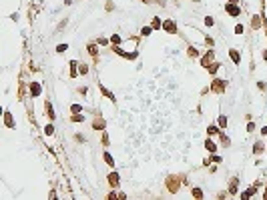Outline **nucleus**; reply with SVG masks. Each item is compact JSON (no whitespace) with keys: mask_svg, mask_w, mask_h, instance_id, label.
<instances>
[{"mask_svg":"<svg viewBox=\"0 0 267 200\" xmlns=\"http://www.w3.org/2000/svg\"><path fill=\"white\" fill-rule=\"evenodd\" d=\"M229 56H231V60H233L235 64H239V62H241V52H239V50H235V48H231V50H229Z\"/></svg>","mask_w":267,"mask_h":200,"instance_id":"0eeeda50","label":"nucleus"},{"mask_svg":"<svg viewBox=\"0 0 267 200\" xmlns=\"http://www.w3.org/2000/svg\"><path fill=\"white\" fill-rule=\"evenodd\" d=\"M44 134H46V136H52V134H54V126H52V124H46V126H44Z\"/></svg>","mask_w":267,"mask_h":200,"instance_id":"cd10ccee","label":"nucleus"},{"mask_svg":"<svg viewBox=\"0 0 267 200\" xmlns=\"http://www.w3.org/2000/svg\"><path fill=\"white\" fill-rule=\"evenodd\" d=\"M227 2H231V4H237L239 0H227Z\"/></svg>","mask_w":267,"mask_h":200,"instance_id":"a18cd8bd","label":"nucleus"},{"mask_svg":"<svg viewBox=\"0 0 267 200\" xmlns=\"http://www.w3.org/2000/svg\"><path fill=\"white\" fill-rule=\"evenodd\" d=\"M151 26H153L155 30H161V28H163V22H161V18H159V16H155V18H153Z\"/></svg>","mask_w":267,"mask_h":200,"instance_id":"f3484780","label":"nucleus"},{"mask_svg":"<svg viewBox=\"0 0 267 200\" xmlns=\"http://www.w3.org/2000/svg\"><path fill=\"white\" fill-rule=\"evenodd\" d=\"M101 142H102V146H109V144H111V142H109V134L105 132V130H102V138H101Z\"/></svg>","mask_w":267,"mask_h":200,"instance_id":"c756f323","label":"nucleus"},{"mask_svg":"<svg viewBox=\"0 0 267 200\" xmlns=\"http://www.w3.org/2000/svg\"><path fill=\"white\" fill-rule=\"evenodd\" d=\"M217 126H219L221 130H223L225 126H227V116H225V114H221V116L217 118Z\"/></svg>","mask_w":267,"mask_h":200,"instance_id":"dca6fc26","label":"nucleus"},{"mask_svg":"<svg viewBox=\"0 0 267 200\" xmlns=\"http://www.w3.org/2000/svg\"><path fill=\"white\" fill-rule=\"evenodd\" d=\"M213 24H215L213 16H205V26H213Z\"/></svg>","mask_w":267,"mask_h":200,"instance_id":"473e14b6","label":"nucleus"},{"mask_svg":"<svg viewBox=\"0 0 267 200\" xmlns=\"http://www.w3.org/2000/svg\"><path fill=\"white\" fill-rule=\"evenodd\" d=\"M105 126H107V124H105V120H102V118H98V120L92 122V128H94V130H105Z\"/></svg>","mask_w":267,"mask_h":200,"instance_id":"ddd939ff","label":"nucleus"},{"mask_svg":"<svg viewBox=\"0 0 267 200\" xmlns=\"http://www.w3.org/2000/svg\"><path fill=\"white\" fill-rule=\"evenodd\" d=\"M80 110H83V106H80V104H73V106H70V112H73V114H77V112H80Z\"/></svg>","mask_w":267,"mask_h":200,"instance_id":"f704fd0d","label":"nucleus"},{"mask_svg":"<svg viewBox=\"0 0 267 200\" xmlns=\"http://www.w3.org/2000/svg\"><path fill=\"white\" fill-rule=\"evenodd\" d=\"M219 130H221V128H219L217 124H211V126H207V134H209V136H213V134H219Z\"/></svg>","mask_w":267,"mask_h":200,"instance_id":"a211bd4d","label":"nucleus"},{"mask_svg":"<svg viewBox=\"0 0 267 200\" xmlns=\"http://www.w3.org/2000/svg\"><path fill=\"white\" fill-rule=\"evenodd\" d=\"M229 194H237V178L229 182Z\"/></svg>","mask_w":267,"mask_h":200,"instance_id":"6ab92c4d","label":"nucleus"},{"mask_svg":"<svg viewBox=\"0 0 267 200\" xmlns=\"http://www.w3.org/2000/svg\"><path fill=\"white\" fill-rule=\"evenodd\" d=\"M181 186V178L179 176H169L167 178V190L169 192H177Z\"/></svg>","mask_w":267,"mask_h":200,"instance_id":"f03ea898","label":"nucleus"},{"mask_svg":"<svg viewBox=\"0 0 267 200\" xmlns=\"http://www.w3.org/2000/svg\"><path fill=\"white\" fill-rule=\"evenodd\" d=\"M141 2H145V4H151V2H155V0H141Z\"/></svg>","mask_w":267,"mask_h":200,"instance_id":"c03bdc74","label":"nucleus"},{"mask_svg":"<svg viewBox=\"0 0 267 200\" xmlns=\"http://www.w3.org/2000/svg\"><path fill=\"white\" fill-rule=\"evenodd\" d=\"M78 74H83V76L88 74V66L84 64V62H78Z\"/></svg>","mask_w":267,"mask_h":200,"instance_id":"393cba45","label":"nucleus"},{"mask_svg":"<svg viewBox=\"0 0 267 200\" xmlns=\"http://www.w3.org/2000/svg\"><path fill=\"white\" fill-rule=\"evenodd\" d=\"M87 50H88V54H91L92 58H97V56H98V50L94 48V44H88V48H87Z\"/></svg>","mask_w":267,"mask_h":200,"instance_id":"a878e982","label":"nucleus"},{"mask_svg":"<svg viewBox=\"0 0 267 200\" xmlns=\"http://www.w3.org/2000/svg\"><path fill=\"white\" fill-rule=\"evenodd\" d=\"M191 194H193L195 198H203V192H201V188H193V190H191Z\"/></svg>","mask_w":267,"mask_h":200,"instance_id":"7c9ffc66","label":"nucleus"},{"mask_svg":"<svg viewBox=\"0 0 267 200\" xmlns=\"http://www.w3.org/2000/svg\"><path fill=\"white\" fill-rule=\"evenodd\" d=\"M205 148H207L209 152H215V150H217V144H215L211 138H207V140H205Z\"/></svg>","mask_w":267,"mask_h":200,"instance_id":"4468645a","label":"nucleus"},{"mask_svg":"<svg viewBox=\"0 0 267 200\" xmlns=\"http://www.w3.org/2000/svg\"><path fill=\"white\" fill-rule=\"evenodd\" d=\"M4 124H6V128H14V120H12L10 112H4Z\"/></svg>","mask_w":267,"mask_h":200,"instance_id":"9d476101","label":"nucleus"},{"mask_svg":"<svg viewBox=\"0 0 267 200\" xmlns=\"http://www.w3.org/2000/svg\"><path fill=\"white\" fill-rule=\"evenodd\" d=\"M153 30H155L153 26H143V28H141V36H149Z\"/></svg>","mask_w":267,"mask_h":200,"instance_id":"bb28decb","label":"nucleus"},{"mask_svg":"<svg viewBox=\"0 0 267 200\" xmlns=\"http://www.w3.org/2000/svg\"><path fill=\"white\" fill-rule=\"evenodd\" d=\"M187 56H189V58H197V56H199V50L193 48V46H189V48H187Z\"/></svg>","mask_w":267,"mask_h":200,"instance_id":"aec40b11","label":"nucleus"},{"mask_svg":"<svg viewBox=\"0 0 267 200\" xmlns=\"http://www.w3.org/2000/svg\"><path fill=\"white\" fill-rule=\"evenodd\" d=\"M111 44H121V36H119V34H112V36H111Z\"/></svg>","mask_w":267,"mask_h":200,"instance_id":"72a5a7b5","label":"nucleus"},{"mask_svg":"<svg viewBox=\"0 0 267 200\" xmlns=\"http://www.w3.org/2000/svg\"><path fill=\"white\" fill-rule=\"evenodd\" d=\"M233 32H235V34H243V32H245V28H243V24H237Z\"/></svg>","mask_w":267,"mask_h":200,"instance_id":"e433bc0d","label":"nucleus"},{"mask_svg":"<svg viewBox=\"0 0 267 200\" xmlns=\"http://www.w3.org/2000/svg\"><path fill=\"white\" fill-rule=\"evenodd\" d=\"M157 2H161V4H165V0H157Z\"/></svg>","mask_w":267,"mask_h":200,"instance_id":"de8ad7c7","label":"nucleus"},{"mask_svg":"<svg viewBox=\"0 0 267 200\" xmlns=\"http://www.w3.org/2000/svg\"><path fill=\"white\" fill-rule=\"evenodd\" d=\"M225 88H227V80H223V78H213V82H211V92H213V94H223Z\"/></svg>","mask_w":267,"mask_h":200,"instance_id":"f257e3e1","label":"nucleus"},{"mask_svg":"<svg viewBox=\"0 0 267 200\" xmlns=\"http://www.w3.org/2000/svg\"><path fill=\"white\" fill-rule=\"evenodd\" d=\"M44 110H46V114H48V118L50 120H54V110H52V104H50V102H44Z\"/></svg>","mask_w":267,"mask_h":200,"instance_id":"9b49d317","label":"nucleus"},{"mask_svg":"<svg viewBox=\"0 0 267 200\" xmlns=\"http://www.w3.org/2000/svg\"><path fill=\"white\" fill-rule=\"evenodd\" d=\"M74 140H77V142H80V144H83V142H84V140H87V138H84V134H78V132H77V134H74Z\"/></svg>","mask_w":267,"mask_h":200,"instance_id":"c9c22d12","label":"nucleus"},{"mask_svg":"<svg viewBox=\"0 0 267 200\" xmlns=\"http://www.w3.org/2000/svg\"><path fill=\"white\" fill-rule=\"evenodd\" d=\"M263 198H267V192H265V194H263Z\"/></svg>","mask_w":267,"mask_h":200,"instance_id":"09e8293b","label":"nucleus"},{"mask_svg":"<svg viewBox=\"0 0 267 200\" xmlns=\"http://www.w3.org/2000/svg\"><path fill=\"white\" fill-rule=\"evenodd\" d=\"M225 12H227L229 16H239V14H241V6L227 2V4H225Z\"/></svg>","mask_w":267,"mask_h":200,"instance_id":"7ed1b4c3","label":"nucleus"},{"mask_svg":"<svg viewBox=\"0 0 267 200\" xmlns=\"http://www.w3.org/2000/svg\"><path fill=\"white\" fill-rule=\"evenodd\" d=\"M213 56H215V52H213V50H209V52L205 54L203 58H201V66H203V68H209L211 64H213Z\"/></svg>","mask_w":267,"mask_h":200,"instance_id":"39448f33","label":"nucleus"},{"mask_svg":"<svg viewBox=\"0 0 267 200\" xmlns=\"http://www.w3.org/2000/svg\"><path fill=\"white\" fill-rule=\"evenodd\" d=\"M253 130H255V124L249 122V124H247V132H253Z\"/></svg>","mask_w":267,"mask_h":200,"instance_id":"79ce46f5","label":"nucleus"},{"mask_svg":"<svg viewBox=\"0 0 267 200\" xmlns=\"http://www.w3.org/2000/svg\"><path fill=\"white\" fill-rule=\"evenodd\" d=\"M98 88H101V92H102V94H105V96H107L109 100H112V102H115V96L111 94V90H107V88H105V86H102V84H98Z\"/></svg>","mask_w":267,"mask_h":200,"instance_id":"b1692460","label":"nucleus"},{"mask_svg":"<svg viewBox=\"0 0 267 200\" xmlns=\"http://www.w3.org/2000/svg\"><path fill=\"white\" fill-rule=\"evenodd\" d=\"M102 158H105V162H107L109 166H112V164H115V160H112V156L109 152H105V156H102Z\"/></svg>","mask_w":267,"mask_h":200,"instance_id":"c85d7f7f","label":"nucleus"},{"mask_svg":"<svg viewBox=\"0 0 267 200\" xmlns=\"http://www.w3.org/2000/svg\"><path fill=\"white\" fill-rule=\"evenodd\" d=\"M263 150H265V146H263V142H255V144H253V152H255V154H261Z\"/></svg>","mask_w":267,"mask_h":200,"instance_id":"5701e85b","label":"nucleus"},{"mask_svg":"<svg viewBox=\"0 0 267 200\" xmlns=\"http://www.w3.org/2000/svg\"><path fill=\"white\" fill-rule=\"evenodd\" d=\"M109 184H111L112 188H117V186H119V174H117V172H111V174H109Z\"/></svg>","mask_w":267,"mask_h":200,"instance_id":"6e6552de","label":"nucleus"},{"mask_svg":"<svg viewBox=\"0 0 267 200\" xmlns=\"http://www.w3.org/2000/svg\"><path fill=\"white\" fill-rule=\"evenodd\" d=\"M207 70H209V72H211V74H215V72H217V70H219V62H213V64H211V66H209V68H207Z\"/></svg>","mask_w":267,"mask_h":200,"instance_id":"2f4dec72","label":"nucleus"},{"mask_svg":"<svg viewBox=\"0 0 267 200\" xmlns=\"http://www.w3.org/2000/svg\"><path fill=\"white\" fill-rule=\"evenodd\" d=\"M219 140H221V144H223L225 148L231 146V140H229V136H225V134H219Z\"/></svg>","mask_w":267,"mask_h":200,"instance_id":"4be33fe9","label":"nucleus"},{"mask_svg":"<svg viewBox=\"0 0 267 200\" xmlns=\"http://www.w3.org/2000/svg\"><path fill=\"white\" fill-rule=\"evenodd\" d=\"M261 134H263V136H267V126H263V128H261Z\"/></svg>","mask_w":267,"mask_h":200,"instance_id":"37998d69","label":"nucleus"},{"mask_svg":"<svg viewBox=\"0 0 267 200\" xmlns=\"http://www.w3.org/2000/svg\"><path fill=\"white\" fill-rule=\"evenodd\" d=\"M163 30H165L167 34H177V24H175V20H165V22H163Z\"/></svg>","mask_w":267,"mask_h":200,"instance_id":"20e7f679","label":"nucleus"},{"mask_svg":"<svg viewBox=\"0 0 267 200\" xmlns=\"http://www.w3.org/2000/svg\"><path fill=\"white\" fill-rule=\"evenodd\" d=\"M77 74H78V62L77 60H70V76L77 78Z\"/></svg>","mask_w":267,"mask_h":200,"instance_id":"f8f14e48","label":"nucleus"},{"mask_svg":"<svg viewBox=\"0 0 267 200\" xmlns=\"http://www.w3.org/2000/svg\"><path fill=\"white\" fill-rule=\"evenodd\" d=\"M253 194H257V190H255V186H251V188H247V190H245V192H243V198H251V196Z\"/></svg>","mask_w":267,"mask_h":200,"instance_id":"412c9836","label":"nucleus"},{"mask_svg":"<svg viewBox=\"0 0 267 200\" xmlns=\"http://www.w3.org/2000/svg\"><path fill=\"white\" fill-rule=\"evenodd\" d=\"M251 28H253V30H259V28H261V18H259V14H253V18H251Z\"/></svg>","mask_w":267,"mask_h":200,"instance_id":"1a4fd4ad","label":"nucleus"},{"mask_svg":"<svg viewBox=\"0 0 267 200\" xmlns=\"http://www.w3.org/2000/svg\"><path fill=\"white\" fill-rule=\"evenodd\" d=\"M66 48H68V44H59V46H56V52H64Z\"/></svg>","mask_w":267,"mask_h":200,"instance_id":"4c0bfd02","label":"nucleus"},{"mask_svg":"<svg viewBox=\"0 0 267 200\" xmlns=\"http://www.w3.org/2000/svg\"><path fill=\"white\" fill-rule=\"evenodd\" d=\"M66 22H68V18L60 20V22H59V30H60V28H64V26H66Z\"/></svg>","mask_w":267,"mask_h":200,"instance_id":"58836bf2","label":"nucleus"},{"mask_svg":"<svg viewBox=\"0 0 267 200\" xmlns=\"http://www.w3.org/2000/svg\"><path fill=\"white\" fill-rule=\"evenodd\" d=\"M70 122H74V124H78V122H84V116H83V112H77V114H73V116H70Z\"/></svg>","mask_w":267,"mask_h":200,"instance_id":"2eb2a0df","label":"nucleus"},{"mask_svg":"<svg viewBox=\"0 0 267 200\" xmlns=\"http://www.w3.org/2000/svg\"><path fill=\"white\" fill-rule=\"evenodd\" d=\"M97 42H98V44H102V46H105V44H109V42H111V40H107V38H98Z\"/></svg>","mask_w":267,"mask_h":200,"instance_id":"a19ab883","label":"nucleus"},{"mask_svg":"<svg viewBox=\"0 0 267 200\" xmlns=\"http://www.w3.org/2000/svg\"><path fill=\"white\" fill-rule=\"evenodd\" d=\"M28 88H30V94L32 96H40V92H42V86H40L38 82H30Z\"/></svg>","mask_w":267,"mask_h":200,"instance_id":"423d86ee","label":"nucleus"},{"mask_svg":"<svg viewBox=\"0 0 267 200\" xmlns=\"http://www.w3.org/2000/svg\"><path fill=\"white\" fill-rule=\"evenodd\" d=\"M263 58H265V60H267V50H265V52H263Z\"/></svg>","mask_w":267,"mask_h":200,"instance_id":"49530a36","label":"nucleus"},{"mask_svg":"<svg viewBox=\"0 0 267 200\" xmlns=\"http://www.w3.org/2000/svg\"><path fill=\"white\" fill-rule=\"evenodd\" d=\"M205 42H207V46H213V44H215V40H213V38H209V36H207V38H205Z\"/></svg>","mask_w":267,"mask_h":200,"instance_id":"ea45409f","label":"nucleus"}]
</instances>
